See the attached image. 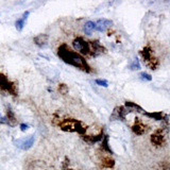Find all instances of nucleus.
<instances>
[{
    "mask_svg": "<svg viewBox=\"0 0 170 170\" xmlns=\"http://www.w3.org/2000/svg\"><path fill=\"white\" fill-rule=\"evenodd\" d=\"M33 144H34V136H30L28 138L21 140L20 144L18 145V147H20L23 150H29L33 146Z\"/></svg>",
    "mask_w": 170,
    "mask_h": 170,
    "instance_id": "obj_17",
    "label": "nucleus"
},
{
    "mask_svg": "<svg viewBox=\"0 0 170 170\" xmlns=\"http://www.w3.org/2000/svg\"><path fill=\"white\" fill-rule=\"evenodd\" d=\"M28 129H29V124H20V130H21L23 132L27 131Z\"/></svg>",
    "mask_w": 170,
    "mask_h": 170,
    "instance_id": "obj_26",
    "label": "nucleus"
},
{
    "mask_svg": "<svg viewBox=\"0 0 170 170\" xmlns=\"http://www.w3.org/2000/svg\"><path fill=\"white\" fill-rule=\"evenodd\" d=\"M158 170H170V165H165V166H162Z\"/></svg>",
    "mask_w": 170,
    "mask_h": 170,
    "instance_id": "obj_28",
    "label": "nucleus"
},
{
    "mask_svg": "<svg viewBox=\"0 0 170 170\" xmlns=\"http://www.w3.org/2000/svg\"><path fill=\"white\" fill-rule=\"evenodd\" d=\"M168 133H169V129L167 126H162L158 128L153 132L151 136H150V142L154 146L155 148H162L165 147L168 140Z\"/></svg>",
    "mask_w": 170,
    "mask_h": 170,
    "instance_id": "obj_4",
    "label": "nucleus"
},
{
    "mask_svg": "<svg viewBox=\"0 0 170 170\" xmlns=\"http://www.w3.org/2000/svg\"><path fill=\"white\" fill-rule=\"evenodd\" d=\"M100 162H101L102 167L106 168V169H112V168H114V166H115V160H114L113 157L110 156V155L102 156Z\"/></svg>",
    "mask_w": 170,
    "mask_h": 170,
    "instance_id": "obj_14",
    "label": "nucleus"
},
{
    "mask_svg": "<svg viewBox=\"0 0 170 170\" xmlns=\"http://www.w3.org/2000/svg\"><path fill=\"white\" fill-rule=\"evenodd\" d=\"M53 124L59 126L62 131L69 132V133H78V134H80L81 136L86 134V131L88 130V126L83 124L82 121L75 118H71V117L57 118V117L54 116Z\"/></svg>",
    "mask_w": 170,
    "mask_h": 170,
    "instance_id": "obj_2",
    "label": "nucleus"
},
{
    "mask_svg": "<svg viewBox=\"0 0 170 170\" xmlns=\"http://www.w3.org/2000/svg\"><path fill=\"white\" fill-rule=\"evenodd\" d=\"M104 133H103V130L100 132V133H98L97 135H87L85 134L82 136V138L84 139L85 142H88V144H96V142H102V139L104 138Z\"/></svg>",
    "mask_w": 170,
    "mask_h": 170,
    "instance_id": "obj_10",
    "label": "nucleus"
},
{
    "mask_svg": "<svg viewBox=\"0 0 170 170\" xmlns=\"http://www.w3.org/2000/svg\"><path fill=\"white\" fill-rule=\"evenodd\" d=\"M112 25H113V21L112 20L102 18V19H99V20L96 23V30L99 32H105Z\"/></svg>",
    "mask_w": 170,
    "mask_h": 170,
    "instance_id": "obj_11",
    "label": "nucleus"
},
{
    "mask_svg": "<svg viewBox=\"0 0 170 170\" xmlns=\"http://www.w3.org/2000/svg\"><path fill=\"white\" fill-rule=\"evenodd\" d=\"M57 90H59V93L61 94V95H66V94H68V92H69V88H68V86L66 84L61 83V84H59V86H57Z\"/></svg>",
    "mask_w": 170,
    "mask_h": 170,
    "instance_id": "obj_20",
    "label": "nucleus"
},
{
    "mask_svg": "<svg viewBox=\"0 0 170 170\" xmlns=\"http://www.w3.org/2000/svg\"><path fill=\"white\" fill-rule=\"evenodd\" d=\"M83 30H84L85 34L90 35V34L93 33L94 30H96V23H94V21H87V23L84 25Z\"/></svg>",
    "mask_w": 170,
    "mask_h": 170,
    "instance_id": "obj_18",
    "label": "nucleus"
},
{
    "mask_svg": "<svg viewBox=\"0 0 170 170\" xmlns=\"http://www.w3.org/2000/svg\"><path fill=\"white\" fill-rule=\"evenodd\" d=\"M129 113V108H126L124 105L117 106L114 108L113 113L111 115V120H120L124 121L126 120V114Z\"/></svg>",
    "mask_w": 170,
    "mask_h": 170,
    "instance_id": "obj_8",
    "label": "nucleus"
},
{
    "mask_svg": "<svg viewBox=\"0 0 170 170\" xmlns=\"http://www.w3.org/2000/svg\"><path fill=\"white\" fill-rule=\"evenodd\" d=\"M139 54H140V57H142L145 65H146L149 69L156 70L157 68L160 67V61H158V59L154 55V51H153V49L151 48V46H149V45L145 46L144 48L139 51Z\"/></svg>",
    "mask_w": 170,
    "mask_h": 170,
    "instance_id": "obj_3",
    "label": "nucleus"
},
{
    "mask_svg": "<svg viewBox=\"0 0 170 170\" xmlns=\"http://www.w3.org/2000/svg\"><path fill=\"white\" fill-rule=\"evenodd\" d=\"M0 88H1V92L2 93H7L10 94L11 96L13 97H17L18 96V86L15 82L11 81L8 79V77L1 72L0 73Z\"/></svg>",
    "mask_w": 170,
    "mask_h": 170,
    "instance_id": "obj_5",
    "label": "nucleus"
},
{
    "mask_svg": "<svg viewBox=\"0 0 170 170\" xmlns=\"http://www.w3.org/2000/svg\"><path fill=\"white\" fill-rule=\"evenodd\" d=\"M5 118H7V120H8V124H9V126H15L16 124H17V122H18V119H17V117L15 116V113H14L13 110H12L10 106L7 108Z\"/></svg>",
    "mask_w": 170,
    "mask_h": 170,
    "instance_id": "obj_12",
    "label": "nucleus"
},
{
    "mask_svg": "<svg viewBox=\"0 0 170 170\" xmlns=\"http://www.w3.org/2000/svg\"><path fill=\"white\" fill-rule=\"evenodd\" d=\"M130 68H131L132 70H139V69H140V64H139L138 60L134 59L133 63H132V64L130 65Z\"/></svg>",
    "mask_w": 170,
    "mask_h": 170,
    "instance_id": "obj_22",
    "label": "nucleus"
},
{
    "mask_svg": "<svg viewBox=\"0 0 170 170\" xmlns=\"http://www.w3.org/2000/svg\"><path fill=\"white\" fill-rule=\"evenodd\" d=\"M48 39H49V36L47 35V34H39V35H36L33 39V41L36 46L41 48V47H44L48 43Z\"/></svg>",
    "mask_w": 170,
    "mask_h": 170,
    "instance_id": "obj_15",
    "label": "nucleus"
},
{
    "mask_svg": "<svg viewBox=\"0 0 170 170\" xmlns=\"http://www.w3.org/2000/svg\"><path fill=\"white\" fill-rule=\"evenodd\" d=\"M72 47L77 50L78 52H80L83 55L86 57H90V43L87 41H85L83 37L78 36L72 41Z\"/></svg>",
    "mask_w": 170,
    "mask_h": 170,
    "instance_id": "obj_6",
    "label": "nucleus"
},
{
    "mask_svg": "<svg viewBox=\"0 0 170 170\" xmlns=\"http://www.w3.org/2000/svg\"><path fill=\"white\" fill-rule=\"evenodd\" d=\"M57 57L66 64L71 65L73 67L82 70L84 72H87V73L93 72V69L87 63V61L85 60V57H82L80 53L71 50L66 44H62L57 47Z\"/></svg>",
    "mask_w": 170,
    "mask_h": 170,
    "instance_id": "obj_1",
    "label": "nucleus"
},
{
    "mask_svg": "<svg viewBox=\"0 0 170 170\" xmlns=\"http://www.w3.org/2000/svg\"><path fill=\"white\" fill-rule=\"evenodd\" d=\"M25 23H26V20L23 19V18H19V19L16 20L15 27H16V29H17V31H23V27H25Z\"/></svg>",
    "mask_w": 170,
    "mask_h": 170,
    "instance_id": "obj_21",
    "label": "nucleus"
},
{
    "mask_svg": "<svg viewBox=\"0 0 170 170\" xmlns=\"http://www.w3.org/2000/svg\"><path fill=\"white\" fill-rule=\"evenodd\" d=\"M144 115H146L149 118H152L154 120H160V121H166L168 122V116L165 113H162V112H155V113H148V112H145Z\"/></svg>",
    "mask_w": 170,
    "mask_h": 170,
    "instance_id": "obj_13",
    "label": "nucleus"
},
{
    "mask_svg": "<svg viewBox=\"0 0 170 170\" xmlns=\"http://www.w3.org/2000/svg\"><path fill=\"white\" fill-rule=\"evenodd\" d=\"M139 76H140V78H142V80H146V81H151V80H152V77H151V75H149V73H147V72H142Z\"/></svg>",
    "mask_w": 170,
    "mask_h": 170,
    "instance_id": "obj_25",
    "label": "nucleus"
},
{
    "mask_svg": "<svg viewBox=\"0 0 170 170\" xmlns=\"http://www.w3.org/2000/svg\"><path fill=\"white\" fill-rule=\"evenodd\" d=\"M29 14H30V12H29V11H26V12L23 13V19H25V20H27V18H28Z\"/></svg>",
    "mask_w": 170,
    "mask_h": 170,
    "instance_id": "obj_27",
    "label": "nucleus"
},
{
    "mask_svg": "<svg viewBox=\"0 0 170 170\" xmlns=\"http://www.w3.org/2000/svg\"><path fill=\"white\" fill-rule=\"evenodd\" d=\"M90 57H97L106 52L105 47L99 43V41H90Z\"/></svg>",
    "mask_w": 170,
    "mask_h": 170,
    "instance_id": "obj_9",
    "label": "nucleus"
},
{
    "mask_svg": "<svg viewBox=\"0 0 170 170\" xmlns=\"http://www.w3.org/2000/svg\"><path fill=\"white\" fill-rule=\"evenodd\" d=\"M150 129H151L150 126H148L147 124H145L144 121L139 118H135L134 122H133V124H132L131 126L132 132H133L135 135H137V136H142V135L147 134L148 132L150 131Z\"/></svg>",
    "mask_w": 170,
    "mask_h": 170,
    "instance_id": "obj_7",
    "label": "nucleus"
},
{
    "mask_svg": "<svg viewBox=\"0 0 170 170\" xmlns=\"http://www.w3.org/2000/svg\"><path fill=\"white\" fill-rule=\"evenodd\" d=\"M124 106H126V108H134V110H137L138 113H142V114H144L145 112H146L142 106H139L138 104H136L135 102H132V101H126Z\"/></svg>",
    "mask_w": 170,
    "mask_h": 170,
    "instance_id": "obj_19",
    "label": "nucleus"
},
{
    "mask_svg": "<svg viewBox=\"0 0 170 170\" xmlns=\"http://www.w3.org/2000/svg\"><path fill=\"white\" fill-rule=\"evenodd\" d=\"M62 168L63 170H75L69 167V160H68V157H65V161L62 164Z\"/></svg>",
    "mask_w": 170,
    "mask_h": 170,
    "instance_id": "obj_23",
    "label": "nucleus"
},
{
    "mask_svg": "<svg viewBox=\"0 0 170 170\" xmlns=\"http://www.w3.org/2000/svg\"><path fill=\"white\" fill-rule=\"evenodd\" d=\"M108 140H110V137L108 135H105L104 138L102 139V142H101V145H100V149L102 150V152H106L108 154H114V151L111 149V146L108 144Z\"/></svg>",
    "mask_w": 170,
    "mask_h": 170,
    "instance_id": "obj_16",
    "label": "nucleus"
},
{
    "mask_svg": "<svg viewBox=\"0 0 170 170\" xmlns=\"http://www.w3.org/2000/svg\"><path fill=\"white\" fill-rule=\"evenodd\" d=\"M96 84L100 85V86H103V87H108V83L106 80H101V79H97V80L95 81Z\"/></svg>",
    "mask_w": 170,
    "mask_h": 170,
    "instance_id": "obj_24",
    "label": "nucleus"
}]
</instances>
